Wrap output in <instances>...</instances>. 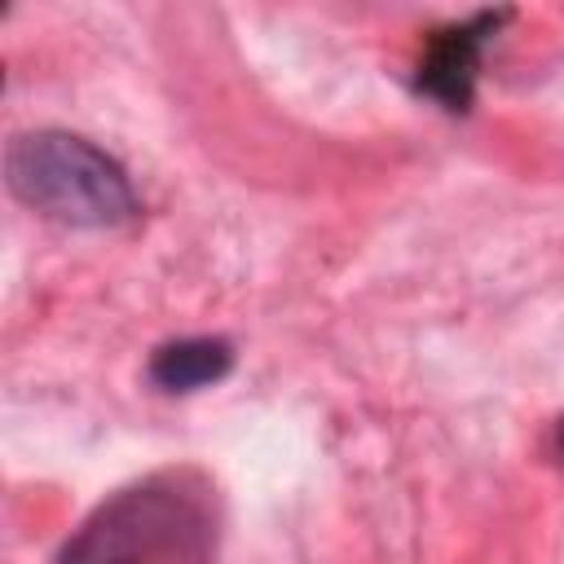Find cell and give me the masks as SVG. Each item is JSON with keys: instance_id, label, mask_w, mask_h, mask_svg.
<instances>
[{"instance_id": "1", "label": "cell", "mask_w": 564, "mask_h": 564, "mask_svg": "<svg viewBox=\"0 0 564 564\" xmlns=\"http://www.w3.org/2000/svg\"><path fill=\"white\" fill-rule=\"evenodd\" d=\"M216 538V489L198 471L176 467L110 494L53 564H212Z\"/></svg>"}, {"instance_id": "2", "label": "cell", "mask_w": 564, "mask_h": 564, "mask_svg": "<svg viewBox=\"0 0 564 564\" xmlns=\"http://www.w3.org/2000/svg\"><path fill=\"white\" fill-rule=\"evenodd\" d=\"M4 181L18 203L57 225L115 229L137 216L128 172L101 145L62 128L13 137L4 150Z\"/></svg>"}, {"instance_id": "3", "label": "cell", "mask_w": 564, "mask_h": 564, "mask_svg": "<svg viewBox=\"0 0 564 564\" xmlns=\"http://www.w3.org/2000/svg\"><path fill=\"white\" fill-rule=\"evenodd\" d=\"M507 13H476L467 22H454L445 31H436V40L427 44L423 62H419V88L427 97H436L445 110H463L471 101V84H476V66H480V48L485 40L498 31Z\"/></svg>"}, {"instance_id": "4", "label": "cell", "mask_w": 564, "mask_h": 564, "mask_svg": "<svg viewBox=\"0 0 564 564\" xmlns=\"http://www.w3.org/2000/svg\"><path fill=\"white\" fill-rule=\"evenodd\" d=\"M234 366V348L225 339L212 335H189V339H172L150 357V379L163 392H194L207 388L216 379H225Z\"/></svg>"}, {"instance_id": "5", "label": "cell", "mask_w": 564, "mask_h": 564, "mask_svg": "<svg viewBox=\"0 0 564 564\" xmlns=\"http://www.w3.org/2000/svg\"><path fill=\"white\" fill-rule=\"evenodd\" d=\"M555 454H560V463H564V419L555 423Z\"/></svg>"}]
</instances>
